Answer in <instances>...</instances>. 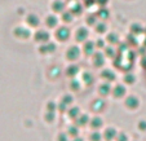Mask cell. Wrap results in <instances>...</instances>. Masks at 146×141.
I'll return each mask as SVG.
<instances>
[{
    "mask_svg": "<svg viewBox=\"0 0 146 141\" xmlns=\"http://www.w3.org/2000/svg\"><path fill=\"white\" fill-rule=\"evenodd\" d=\"M56 36H57V39L61 40V42H66L67 39L70 38V30L66 27V26H62V27H60L57 30Z\"/></svg>",
    "mask_w": 146,
    "mask_h": 141,
    "instance_id": "1",
    "label": "cell"
},
{
    "mask_svg": "<svg viewBox=\"0 0 146 141\" xmlns=\"http://www.w3.org/2000/svg\"><path fill=\"white\" fill-rule=\"evenodd\" d=\"M35 40L39 43H47L49 40V34L47 31H38L35 34Z\"/></svg>",
    "mask_w": 146,
    "mask_h": 141,
    "instance_id": "2",
    "label": "cell"
},
{
    "mask_svg": "<svg viewBox=\"0 0 146 141\" xmlns=\"http://www.w3.org/2000/svg\"><path fill=\"white\" fill-rule=\"evenodd\" d=\"M88 36V30L86 27H80L79 30L76 31V40L78 42H84Z\"/></svg>",
    "mask_w": 146,
    "mask_h": 141,
    "instance_id": "3",
    "label": "cell"
},
{
    "mask_svg": "<svg viewBox=\"0 0 146 141\" xmlns=\"http://www.w3.org/2000/svg\"><path fill=\"white\" fill-rule=\"evenodd\" d=\"M138 98L136 96H129L127 100H125V105L128 106L129 109H136L138 106Z\"/></svg>",
    "mask_w": 146,
    "mask_h": 141,
    "instance_id": "4",
    "label": "cell"
},
{
    "mask_svg": "<svg viewBox=\"0 0 146 141\" xmlns=\"http://www.w3.org/2000/svg\"><path fill=\"white\" fill-rule=\"evenodd\" d=\"M79 55H80V49L78 47H71L67 51V57H69V60H75V58L79 57Z\"/></svg>",
    "mask_w": 146,
    "mask_h": 141,
    "instance_id": "5",
    "label": "cell"
},
{
    "mask_svg": "<svg viewBox=\"0 0 146 141\" xmlns=\"http://www.w3.org/2000/svg\"><path fill=\"white\" fill-rule=\"evenodd\" d=\"M26 21H27V23L30 26H38L39 25V17L36 16V14H29L27 18H26Z\"/></svg>",
    "mask_w": 146,
    "mask_h": 141,
    "instance_id": "6",
    "label": "cell"
},
{
    "mask_svg": "<svg viewBox=\"0 0 146 141\" xmlns=\"http://www.w3.org/2000/svg\"><path fill=\"white\" fill-rule=\"evenodd\" d=\"M57 22H58L57 17L53 16V14L52 16H48L47 19H45V23H47L48 27H56V26H57Z\"/></svg>",
    "mask_w": 146,
    "mask_h": 141,
    "instance_id": "7",
    "label": "cell"
},
{
    "mask_svg": "<svg viewBox=\"0 0 146 141\" xmlns=\"http://www.w3.org/2000/svg\"><path fill=\"white\" fill-rule=\"evenodd\" d=\"M64 3L62 1H60V0H57V1H54V3L52 4V9L54 12H62L64 11Z\"/></svg>",
    "mask_w": 146,
    "mask_h": 141,
    "instance_id": "8",
    "label": "cell"
},
{
    "mask_svg": "<svg viewBox=\"0 0 146 141\" xmlns=\"http://www.w3.org/2000/svg\"><path fill=\"white\" fill-rule=\"evenodd\" d=\"M56 49V45L53 44H45V45H41V48H40V52H43V53H48V52H53V51Z\"/></svg>",
    "mask_w": 146,
    "mask_h": 141,
    "instance_id": "9",
    "label": "cell"
},
{
    "mask_svg": "<svg viewBox=\"0 0 146 141\" xmlns=\"http://www.w3.org/2000/svg\"><path fill=\"white\" fill-rule=\"evenodd\" d=\"M124 93H125V88H124L123 86H116L115 88H114V94H115L116 97H121Z\"/></svg>",
    "mask_w": 146,
    "mask_h": 141,
    "instance_id": "10",
    "label": "cell"
},
{
    "mask_svg": "<svg viewBox=\"0 0 146 141\" xmlns=\"http://www.w3.org/2000/svg\"><path fill=\"white\" fill-rule=\"evenodd\" d=\"M114 137H115V130H114V128H109L105 132V138L110 141V140H113Z\"/></svg>",
    "mask_w": 146,
    "mask_h": 141,
    "instance_id": "11",
    "label": "cell"
},
{
    "mask_svg": "<svg viewBox=\"0 0 146 141\" xmlns=\"http://www.w3.org/2000/svg\"><path fill=\"white\" fill-rule=\"evenodd\" d=\"M21 34H25L26 38L30 35V34H29V31L26 30V29H23V27H17L16 30H14V35H16V36H18V38H19V36H21Z\"/></svg>",
    "mask_w": 146,
    "mask_h": 141,
    "instance_id": "12",
    "label": "cell"
},
{
    "mask_svg": "<svg viewBox=\"0 0 146 141\" xmlns=\"http://www.w3.org/2000/svg\"><path fill=\"white\" fill-rule=\"evenodd\" d=\"M101 124H102V120L98 118V116L93 118V120H92V127L93 128H100V126Z\"/></svg>",
    "mask_w": 146,
    "mask_h": 141,
    "instance_id": "13",
    "label": "cell"
},
{
    "mask_svg": "<svg viewBox=\"0 0 146 141\" xmlns=\"http://www.w3.org/2000/svg\"><path fill=\"white\" fill-rule=\"evenodd\" d=\"M93 47H94V44H93V43L88 42L86 45H84V52H86V53H88V55H89V53H92V51H93Z\"/></svg>",
    "mask_w": 146,
    "mask_h": 141,
    "instance_id": "14",
    "label": "cell"
},
{
    "mask_svg": "<svg viewBox=\"0 0 146 141\" xmlns=\"http://www.w3.org/2000/svg\"><path fill=\"white\" fill-rule=\"evenodd\" d=\"M131 30H132V33L138 34V33H141V31H142V27H141L138 23H133L132 27H131Z\"/></svg>",
    "mask_w": 146,
    "mask_h": 141,
    "instance_id": "15",
    "label": "cell"
},
{
    "mask_svg": "<svg viewBox=\"0 0 146 141\" xmlns=\"http://www.w3.org/2000/svg\"><path fill=\"white\" fill-rule=\"evenodd\" d=\"M108 39H109V42L114 43V44L119 42V38H118V35H116V34H110V35L108 36Z\"/></svg>",
    "mask_w": 146,
    "mask_h": 141,
    "instance_id": "16",
    "label": "cell"
},
{
    "mask_svg": "<svg viewBox=\"0 0 146 141\" xmlns=\"http://www.w3.org/2000/svg\"><path fill=\"white\" fill-rule=\"evenodd\" d=\"M109 91H110V87H109V84L101 86V88H100V93H101V94H108Z\"/></svg>",
    "mask_w": 146,
    "mask_h": 141,
    "instance_id": "17",
    "label": "cell"
},
{
    "mask_svg": "<svg viewBox=\"0 0 146 141\" xmlns=\"http://www.w3.org/2000/svg\"><path fill=\"white\" fill-rule=\"evenodd\" d=\"M96 30L98 31V33H105L106 31V25L105 23H97Z\"/></svg>",
    "mask_w": 146,
    "mask_h": 141,
    "instance_id": "18",
    "label": "cell"
},
{
    "mask_svg": "<svg viewBox=\"0 0 146 141\" xmlns=\"http://www.w3.org/2000/svg\"><path fill=\"white\" fill-rule=\"evenodd\" d=\"M62 19H64L65 22H70L72 19V14L71 13H64L62 14Z\"/></svg>",
    "mask_w": 146,
    "mask_h": 141,
    "instance_id": "19",
    "label": "cell"
},
{
    "mask_svg": "<svg viewBox=\"0 0 146 141\" xmlns=\"http://www.w3.org/2000/svg\"><path fill=\"white\" fill-rule=\"evenodd\" d=\"M98 16L101 17V18H108V17H109V12L108 11H102V9H101Z\"/></svg>",
    "mask_w": 146,
    "mask_h": 141,
    "instance_id": "20",
    "label": "cell"
},
{
    "mask_svg": "<svg viewBox=\"0 0 146 141\" xmlns=\"http://www.w3.org/2000/svg\"><path fill=\"white\" fill-rule=\"evenodd\" d=\"M87 22H88L89 25H93V23L96 22V17H94V16H92V14H91V16H89L88 18H87Z\"/></svg>",
    "mask_w": 146,
    "mask_h": 141,
    "instance_id": "21",
    "label": "cell"
},
{
    "mask_svg": "<svg viewBox=\"0 0 146 141\" xmlns=\"http://www.w3.org/2000/svg\"><path fill=\"white\" fill-rule=\"evenodd\" d=\"M79 114V109L78 108H74V110H70V115L71 116H76Z\"/></svg>",
    "mask_w": 146,
    "mask_h": 141,
    "instance_id": "22",
    "label": "cell"
},
{
    "mask_svg": "<svg viewBox=\"0 0 146 141\" xmlns=\"http://www.w3.org/2000/svg\"><path fill=\"white\" fill-rule=\"evenodd\" d=\"M100 137H101V135H100V133H94V135L91 136L92 141H100Z\"/></svg>",
    "mask_w": 146,
    "mask_h": 141,
    "instance_id": "23",
    "label": "cell"
},
{
    "mask_svg": "<svg viewBox=\"0 0 146 141\" xmlns=\"http://www.w3.org/2000/svg\"><path fill=\"white\" fill-rule=\"evenodd\" d=\"M82 118H83V119H80L79 123H80V124H86V123L88 122V116H87V115H83Z\"/></svg>",
    "mask_w": 146,
    "mask_h": 141,
    "instance_id": "24",
    "label": "cell"
},
{
    "mask_svg": "<svg viewBox=\"0 0 146 141\" xmlns=\"http://www.w3.org/2000/svg\"><path fill=\"white\" fill-rule=\"evenodd\" d=\"M94 60H96V64H97V65H100V62L102 61L101 55H96V56H94Z\"/></svg>",
    "mask_w": 146,
    "mask_h": 141,
    "instance_id": "25",
    "label": "cell"
},
{
    "mask_svg": "<svg viewBox=\"0 0 146 141\" xmlns=\"http://www.w3.org/2000/svg\"><path fill=\"white\" fill-rule=\"evenodd\" d=\"M118 141H127V136H125V135H120V136H119V140Z\"/></svg>",
    "mask_w": 146,
    "mask_h": 141,
    "instance_id": "26",
    "label": "cell"
},
{
    "mask_svg": "<svg viewBox=\"0 0 146 141\" xmlns=\"http://www.w3.org/2000/svg\"><path fill=\"white\" fill-rule=\"evenodd\" d=\"M58 138H60V141H67L66 140V135H60L58 136Z\"/></svg>",
    "mask_w": 146,
    "mask_h": 141,
    "instance_id": "27",
    "label": "cell"
},
{
    "mask_svg": "<svg viewBox=\"0 0 146 141\" xmlns=\"http://www.w3.org/2000/svg\"><path fill=\"white\" fill-rule=\"evenodd\" d=\"M97 44H98V47H100V48H102V47H104V44H105V43H104V40H101V39H100L98 42H97Z\"/></svg>",
    "mask_w": 146,
    "mask_h": 141,
    "instance_id": "28",
    "label": "cell"
},
{
    "mask_svg": "<svg viewBox=\"0 0 146 141\" xmlns=\"http://www.w3.org/2000/svg\"><path fill=\"white\" fill-rule=\"evenodd\" d=\"M140 127H142V128H141V130H146V123L141 122V123H140Z\"/></svg>",
    "mask_w": 146,
    "mask_h": 141,
    "instance_id": "29",
    "label": "cell"
}]
</instances>
